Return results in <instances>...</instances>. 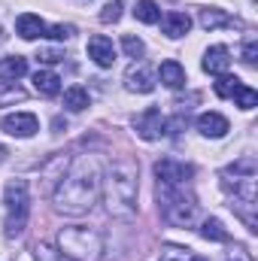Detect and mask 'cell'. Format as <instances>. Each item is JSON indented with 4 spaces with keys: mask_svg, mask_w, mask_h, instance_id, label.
Returning a JSON list of instances; mask_svg holds the SVG:
<instances>
[{
    "mask_svg": "<svg viewBox=\"0 0 258 261\" xmlns=\"http://www.w3.org/2000/svg\"><path fill=\"white\" fill-rule=\"evenodd\" d=\"M255 58H258V43H246L243 46V61L249 67H255Z\"/></svg>",
    "mask_w": 258,
    "mask_h": 261,
    "instance_id": "31",
    "label": "cell"
},
{
    "mask_svg": "<svg viewBox=\"0 0 258 261\" xmlns=\"http://www.w3.org/2000/svg\"><path fill=\"white\" fill-rule=\"evenodd\" d=\"M37 61H43V64H58V61H64V52H58V49H40V52H37Z\"/></svg>",
    "mask_w": 258,
    "mask_h": 261,
    "instance_id": "30",
    "label": "cell"
},
{
    "mask_svg": "<svg viewBox=\"0 0 258 261\" xmlns=\"http://www.w3.org/2000/svg\"><path fill=\"white\" fill-rule=\"evenodd\" d=\"M200 67H203L207 73H213V76H222V73H228V67H231V52H228L225 46H210V49L203 52Z\"/></svg>",
    "mask_w": 258,
    "mask_h": 261,
    "instance_id": "11",
    "label": "cell"
},
{
    "mask_svg": "<svg viewBox=\"0 0 258 261\" xmlns=\"http://www.w3.org/2000/svg\"><path fill=\"white\" fill-rule=\"evenodd\" d=\"M34 258L37 261H67L61 252H58V246H49V243H37L34 246Z\"/></svg>",
    "mask_w": 258,
    "mask_h": 261,
    "instance_id": "26",
    "label": "cell"
},
{
    "mask_svg": "<svg viewBox=\"0 0 258 261\" xmlns=\"http://www.w3.org/2000/svg\"><path fill=\"white\" fill-rule=\"evenodd\" d=\"M3 155H6V149H3V146H0V161H3Z\"/></svg>",
    "mask_w": 258,
    "mask_h": 261,
    "instance_id": "32",
    "label": "cell"
},
{
    "mask_svg": "<svg viewBox=\"0 0 258 261\" xmlns=\"http://www.w3.org/2000/svg\"><path fill=\"white\" fill-rule=\"evenodd\" d=\"M0 128L6 130L9 137H34L37 130H40V119L34 116V113H12V116H6L3 122H0Z\"/></svg>",
    "mask_w": 258,
    "mask_h": 261,
    "instance_id": "8",
    "label": "cell"
},
{
    "mask_svg": "<svg viewBox=\"0 0 258 261\" xmlns=\"http://www.w3.org/2000/svg\"><path fill=\"white\" fill-rule=\"evenodd\" d=\"M64 107L70 113H82V110L88 107V91H85L82 85H70L64 91Z\"/></svg>",
    "mask_w": 258,
    "mask_h": 261,
    "instance_id": "19",
    "label": "cell"
},
{
    "mask_svg": "<svg viewBox=\"0 0 258 261\" xmlns=\"http://www.w3.org/2000/svg\"><path fill=\"white\" fill-rule=\"evenodd\" d=\"M192 261H203V258H197V255H194V258H192Z\"/></svg>",
    "mask_w": 258,
    "mask_h": 261,
    "instance_id": "33",
    "label": "cell"
},
{
    "mask_svg": "<svg viewBox=\"0 0 258 261\" xmlns=\"http://www.w3.org/2000/svg\"><path fill=\"white\" fill-rule=\"evenodd\" d=\"M197 21H200V28H207V31H216V28H231L234 24V18L228 15V12H222V9H200V15H197Z\"/></svg>",
    "mask_w": 258,
    "mask_h": 261,
    "instance_id": "17",
    "label": "cell"
},
{
    "mask_svg": "<svg viewBox=\"0 0 258 261\" xmlns=\"http://www.w3.org/2000/svg\"><path fill=\"white\" fill-rule=\"evenodd\" d=\"M237 85H240V79H237V76H228V73H222V76L216 79V85H213V88H216V94H219V97H225V100H228V97L237 91Z\"/></svg>",
    "mask_w": 258,
    "mask_h": 261,
    "instance_id": "23",
    "label": "cell"
},
{
    "mask_svg": "<svg viewBox=\"0 0 258 261\" xmlns=\"http://www.w3.org/2000/svg\"><path fill=\"white\" fill-rule=\"evenodd\" d=\"M155 176L161 186H189V179L194 176V167L176 158H161L155 161Z\"/></svg>",
    "mask_w": 258,
    "mask_h": 261,
    "instance_id": "6",
    "label": "cell"
},
{
    "mask_svg": "<svg viewBox=\"0 0 258 261\" xmlns=\"http://www.w3.org/2000/svg\"><path fill=\"white\" fill-rule=\"evenodd\" d=\"M73 34H76L73 24H55V28H46V37H52V40H70Z\"/></svg>",
    "mask_w": 258,
    "mask_h": 261,
    "instance_id": "29",
    "label": "cell"
},
{
    "mask_svg": "<svg viewBox=\"0 0 258 261\" xmlns=\"http://www.w3.org/2000/svg\"><path fill=\"white\" fill-rule=\"evenodd\" d=\"M88 58L97 67H113L116 64V46H113V40L104 37V34L88 37Z\"/></svg>",
    "mask_w": 258,
    "mask_h": 261,
    "instance_id": "10",
    "label": "cell"
},
{
    "mask_svg": "<svg viewBox=\"0 0 258 261\" xmlns=\"http://www.w3.org/2000/svg\"><path fill=\"white\" fill-rule=\"evenodd\" d=\"M231 100H234L240 110H255V107H258V91L240 82V85H237V91L231 94Z\"/></svg>",
    "mask_w": 258,
    "mask_h": 261,
    "instance_id": "22",
    "label": "cell"
},
{
    "mask_svg": "<svg viewBox=\"0 0 258 261\" xmlns=\"http://www.w3.org/2000/svg\"><path fill=\"white\" fill-rule=\"evenodd\" d=\"M15 100H24V88L15 79H0V107H9Z\"/></svg>",
    "mask_w": 258,
    "mask_h": 261,
    "instance_id": "20",
    "label": "cell"
},
{
    "mask_svg": "<svg viewBox=\"0 0 258 261\" xmlns=\"http://www.w3.org/2000/svg\"><path fill=\"white\" fill-rule=\"evenodd\" d=\"M134 15H137V21H143V24H158V21H161V9H158L155 0H137Z\"/></svg>",
    "mask_w": 258,
    "mask_h": 261,
    "instance_id": "18",
    "label": "cell"
},
{
    "mask_svg": "<svg viewBox=\"0 0 258 261\" xmlns=\"http://www.w3.org/2000/svg\"><path fill=\"white\" fill-rule=\"evenodd\" d=\"M34 88L43 97H58L61 94V76L52 73V70H37L34 73Z\"/></svg>",
    "mask_w": 258,
    "mask_h": 261,
    "instance_id": "15",
    "label": "cell"
},
{
    "mask_svg": "<svg viewBox=\"0 0 258 261\" xmlns=\"http://www.w3.org/2000/svg\"><path fill=\"white\" fill-rule=\"evenodd\" d=\"M0 67H3L6 79H18V76H24V73H28V61H24V58H18V55H15V58H6Z\"/></svg>",
    "mask_w": 258,
    "mask_h": 261,
    "instance_id": "24",
    "label": "cell"
},
{
    "mask_svg": "<svg viewBox=\"0 0 258 261\" xmlns=\"http://www.w3.org/2000/svg\"><path fill=\"white\" fill-rule=\"evenodd\" d=\"M158 79L170 88V91H179L183 85H186V70L179 61H164V64L158 67Z\"/></svg>",
    "mask_w": 258,
    "mask_h": 261,
    "instance_id": "16",
    "label": "cell"
},
{
    "mask_svg": "<svg viewBox=\"0 0 258 261\" xmlns=\"http://www.w3.org/2000/svg\"><path fill=\"white\" fill-rule=\"evenodd\" d=\"M100 182H104V164L97 155H76L67 164L64 176L58 179L55 189V210L64 216H85L94 200L100 195Z\"/></svg>",
    "mask_w": 258,
    "mask_h": 261,
    "instance_id": "1",
    "label": "cell"
},
{
    "mask_svg": "<svg viewBox=\"0 0 258 261\" xmlns=\"http://www.w3.org/2000/svg\"><path fill=\"white\" fill-rule=\"evenodd\" d=\"M134 128L137 134L143 137V140H158V137H164L167 134V119L161 116V110L158 107H149V110H143L137 119H134Z\"/></svg>",
    "mask_w": 258,
    "mask_h": 261,
    "instance_id": "7",
    "label": "cell"
},
{
    "mask_svg": "<svg viewBox=\"0 0 258 261\" xmlns=\"http://www.w3.org/2000/svg\"><path fill=\"white\" fill-rule=\"evenodd\" d=\"M197 130L203 134V137H213V140H219V137H225L231 125H228V119L222 116V113H200L197 116Z\"/></svg>",
    "mask_w": 258,
    "mask_h": 261,
    "instance_id": "12",
    "label": "cell"
},
{
    "mask_svg": "<svg viewBox=\"0 0 258 261\" xmlns=\"http://www.w3.org/2000/svg\"><path fill=\"white\" fill-rule=\"evenodd\" d=\"M107 213L116 219H131L137 213V164L134 161H116L100 182Z\"/></svg>",
    "mask_w": 258,
    "mask_h": 261,
    "instance_id": "2",
    "label": "cell"
},
{
    "mask_svg": "<svg viewBox=\"0 0 258 261\" xmlns=\"http://www.w3.org/2000/svg\"><path fill=\"white\" fill-rule=\"evenodd\" d=\"M125 85H128V91L149 94V91H155V73L149 70V64L134 61V64L128 67V73H125Z\"/></svg>",
    "mask_w": 258,
    "mask_h": 261,
    "instance_id": "9",
    "label": "cell"
},
{
    "mask_svg": "<svg viewBox=\"0 0 258 261\" xmlns=\"http://www.w3.org/2000/svg\"><path fill=\"white\" fill-rule=\"evenodd\" d=\"M3 203H6V222H3V234L12 240V237H21L24 228H28V216H31V195H28V182L24 179H12L6 186V195H3Z\"/></svg>",
    "mask_w": 258,
    "mask_h": 261,
    "instance_id": "5",
    "label": "cell"
},
{
    "mask_svg": "<svg viewBox=\"0 0 258 261\" xmlns=\"http://www.w3.org/2000/svg\"><path fill=\"white\" fill-rule=\"evenodd\" d=\"M192 258H194V252L186 249V246H164L158 261H192Z\"/></svg>",
    "mask_w": 258,
    "mask_h": 261,
    "instance_id": "25",
    "label": "cell"
},
{
    "mask_svg": "<svg viewBox=\"0 0 258 261\" xmlns=\"http://www.w3.org/2000/svg\"><path fill=\"white\" fill-rule=\"evenodd\" d=\"M122 49H125L128 58H143V52H146V46H143L140 37H125V40H122Z\"/></svg>",
    "mask_w": 258,
    "mask_h": 261,
    "instance_id": "27",
    "label": "cell"
},
{
    "mask_svg": "<svg viewBox=\"0 0 258 261\" xmlns=\"http://www.w3.org/2000/svg\"><path fill=\"white\" fill-rule=\"evenodd\" d=\"M161 28H164V34L170 40H176V37H186L192 31V18L186 12H164L161 15Z\"/></svg>",
    "mask_w": 258,
    "mask_h": 261,
    "instance_id": "14",
    "label": "cell"
},
{
    "mask_svg": "<svg viewBox=\"0 0 258 261\" xmlns=\"http://www.w3.org/2000/svg\"><path fill=\"white\" fill-rule=\"evenodd\" d=\"M119 18H122V3H119V0L107 3V6H104V12H100V21H104V24H116Z\"/></svg>",
    "mask_w": 258,
    "mask_h": 261,
    "instance_id": "28",
    "label": "cell"
},
{
    "mask_svg": "<svg viewBox=\"0 0 258 261\" xmlns=\"http://www.w3.org/2000/svg\"><path fill=\"white\" fill-rule=\"evenodd\" d=\"M15 34L21 40H37V37H46V21L34 12H24L15 18Z\"/></svg>",
    "mask_w": 258,
    "mask_h": 261,
    "instance_id": "13",
    "label": "cell"
},
{
    "mask_svg": "<svg viewBox=\"0 0 258 261\" xmlns=\"http://www.w3.org/2000/svg\"><path fill=\"white\" fill-rule=\"evenodd\" d=\"M55 246H58V252L67 261H100L104 258V234L97 228H85V225L61 228Z\"/></svg>",
    "mask_w": 258,
    "mask_h": 261,
    "instance_id": "3",
    "label": "cell"
},
{
    "mask_svg": "<svg viewBox=\"0 0 258 261\" xmlns=\"http://www.w3.org/2000/svg\"><path fill=\"white\" fill-rule=\"evenodd\" d=\"M200 237L203 240H213V243H228V231H225V225L219 219H207L200 225Z\"/></svg>",
    "mask_w": 258,
    "mask_h": 261,
    "instance_id": "21",
    "label": "cell"
},
{
    "mask_svg": "<svg viewBox=\"0 0 258 261\" xmlns=\"http://www.w3.org/2000/svg\"><path fill=\"white\" fill-rule=\"evenodd\" d=\"M158 210L161 219L173 228H189L197 216V197L189 186H161L158 182Z\"/></svg>",
    "mask_w": 258,
    "mask_h": 261,
    "instance_id": "4",
    "label": "cell"
}]
</instances>
